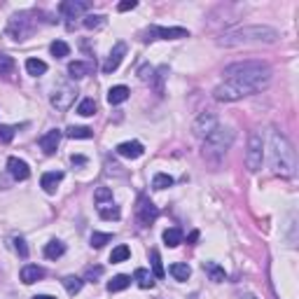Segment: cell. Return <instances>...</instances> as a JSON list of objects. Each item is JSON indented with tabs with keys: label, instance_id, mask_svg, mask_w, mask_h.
Returning a JSON list of instances; mask_svg holds the SVG:
<instances>
[{
	"label": "cell",
	"instance_id": "cell-1",
	"mask_svg": "<svg viewBox=\"0 0 299 299\" xmlns=\"http://www.w3.org/2000/svg\"><path fill=\"white\" fill-rule=\"evenodd\" d=\"M225 75H227V82L220 84L213 91V96L215 101L229 103V101H238L255 91H262L271 80V68L262 61H238L225 68Z\"/></svg>",
	"mask_w": 299,
	"mask_h": 299
},
{
	"label": "cell",
	"instance_id": "cell-13",
	"mask_svg": "<svg viewBox=\"0 0 299 299\" xmlns=\"http://www.w3.org/2000/svg\"><path fill=\"white\" fill-rule=\"evenodd\" d=\"M59 143H61V131H59V129H52V131H47L42 138H40V147H42L44 155H54Z\"/></svg>",
	"mask_w": 299,
	"mask_h": 299
},
{
	"label": "cell",
	"instance_id": "cell-5",
	"mask_svg": "<svg viewBox=\"0 0 299 299\" xmlns=\"http://www.w3.org/2000/svg\"><path fill=\"white\" fill-rule=\"evenodd\" d=\"M262 161H264V143H262V136L257 131L250 133L248 138V152H245V166L250 173H257L262 168Z\"/></svg>",
	"mask_w": 299,
	"mask_h": 299
},
{
	"label": "cell",
	"instance_id": "cell-9",
	"mask_svg": "<svg viewBox=\"0 0 299 299\" xmlns=\"http://www.w3.org/2000/svg\"><path fill=\"white\" fill-rule=\"evenodd\" d=\"M189 31L187 28H164V26H152L147 31V38L145 40H178V38H187Z\"/></svg>",
	"mask_w": 299,
	"mask_h": 299
},
{
	"label": "cell",
	"instance_id": "cell-3",
	"mask_svg": "<svg viewBox=\"0 0 299 299\" xmlns=\"http://www.w3.org/2000/svg\"><path fill=\"white\" fill-rule=\"evenodd\" d=\"M278 33L269 26H243L236 31L222 35L220 44L225 47H234V44H248V42H276Z\"/></svg>",
	"mask_w": 299,
	"mask_h": 299
},
{
	"label": "cell",
	"instance_id": "cell-34",
	"mask_svg": "<svg viewBox=\"0 0 299 299\" xmlns=\"http://www.w3.org/2000/svg\"><path fill=\"white\" fill-rule=\"evenodd\" d=\"M12 70H14V61H12V56H7V54L0 52V78H3V75H10Z\"/></svg>",
	"mask_w": 299,
	"mask_h": 299
},
{
	"label": "cell",
	"instance_id": "cell-26",
	"mask_svg": "<svg viewBox=\"0 0 299 299\" xmlns=\"http://www.w3.org/2000/svg\"><path fill=\"white\" fill-rule=\"evenodd\" d=\"M129 285H131V278L119 273V276H115L110 283H108V290H110V292H119V290H127Z\"/></svg>",
	"mask_w": 299,
	"mask_h": 299
},
{
	"label": "cell",
	"instance_id": "cell-15",
	"mask_svg": "<svg viewBox=\"0 0 299 299\" xmlns=\"http://www.w3.org/2000/svg\"><path fill=\"white\" fill-rule=\"evenodd\" d=\"M61 180H63V173L61 171H52V173H44L42 180H40V185H42V189L47 194H54Z\"/></svg>",
	"mask_w": 299,
	"mask_h": 299
},
{
	"label": "cell",
	"instance_id": "cell-21",
	"mask_svg": "<svg viewBox=\"0 0 299 299\" xmlns=\"http://www.w3.org/2000/svg\"><path fill=\"white\" fill-rule=\"evenodd\" d=\"M98 215L103 217V220H119V215H122V213H119V208H117L115 204H101L98 206Z\"/></svg>",
	"mask_w": 299,
	"mask_h": 299
},
{
	"label": "cell",
	"instance_id": "cell-25",
	"mask_svg": "<svg viewBox=\"0 0 299 299\" xmlns=\"http://www.w3.org/2000/svg\"><path fill=\"white\" fill-rule=\"evenodd\" d=\"M204 271H208L211 281H215V283L225 281V269H222V266H217L215 262H204Z\"/></svg>",
	"mask_w": 299,
	"mask_h": 299
},
{
	"label": "cell",
	"instance_id": "cell-42",
	"mask_svg": "<svg viewBox=\"0 0 299 299\" xmlns=\"http://www.w3.org/2000/svg\"><path fill=\"white\" fill-rule=\"evenodd\" d=\"M70 161L75 164V166H84V164H87V159H84V157H80V155H72Z\"/></svg>",
	"mask_w": 299,
	"mask_h": 299
},
{
	"label": "cell",
	"instance_id": "cell-36",
	"mask_svg": "<svg viewBox=\"0 0 299 299\" xmlns=\"http://www.w3.org/2000/svg\"><path fill=\"white\" fill-rule=\"evenodd\" d=\"M103 19L106 17H101V14H89V17H84V28H89V31H94V28H101L103 26Z\"/></svg>",
	"mask_w": 299,
	"mask_h": 299
},
{
	"label": "cell",
	"instance_id": "cell-45",
	"mask_svg": "<svg viewBox=\"0 0 299 299\" xmlns=\"http://www.w3.org/2000/svg\"><path fill=\"white\" fill-rule=\"evenodd\" d=\"M238 299H257V297H255V294H241Z\"/></svg>",
	"mask_w": 299,
	"mask_h": 299
},
{
	"label": "cell",
	"instance_id": "cell-20",
	"mask_svg": "<svg viewBox=\"0 0 299 299\" xmlns=\"http://www.w3.org/2000/svg\"><path fill=\"white\" fill-rule=\"evenodd\" d=\"M164 243L168 245V248H178V245L183 243V232L178 227H171L164 232Z\"/></svg>",
	"mask_w": 299,
	"mask_h": 299
},
{
	"label": "cell",
	"instance_id": "cell-14",
	"mask_svg": "<svg viewBox=\"0 0 299 299\" xmlns=\"http://www.w3.org/2000/svg\"><path fill=\"white\" fill-rule=\"evenodd\" d=\"M87 10H89V3H75V0H63L61 5H59V12L68 19L80 17V14H84Z\"/></svg>",
	"mask_w": 299,
	"mask_h": 299
},
{
	"label": "cell",
	"instance_id": "cell-29",
	"mask_svg": "<svg viewBox=\"0 0 299 299\" xmlns=\"http://www.w3.org/2000/svg\"><path fill=\"white\" fill-rule=\"evenodd\" d=\"M189 273H192V269H189L187 264H183V262H176V264L171 266V276L176 278V281H187Z\"/></svg>",
	"mask_w": 299,
	"mask_h": 299
},
{
	"label": "cell",
	"instance_id": "cell-6",
	"mask_svg": "<svg viewBox=\"0 0 299 299\" xmlns=\"http://www.w3.org/2000/svg\"><path fill=\"white\" fill-rule=\"evenodd\" d=\"M75 96H78V89L72 87V84H68V82L56 84L54 94H52V106L56 110H68L75 103Z\"/></svg>",
	"mask_w": 299,
	"mask_h": 299
},
{
	"label": "cell",
	"instance_id": "cell-4",
	"mask_svg": "<svg viewBox=\"0 0 299 299\" xmlns=\"http://www.w3.org/2000/svg\"><path fill=\"white\" fill-rule=\"evenodd\" d=\"M234 140V131L232 129H225V127H217L215 131L208 136V138L204 140V152L208 157H222L225 152L229 150V145H232Z\"/></svg>",
	"mask_w": 299,
	"mask_h": 299
},
{
	"label": "cell",
	"instance_id": "cell-23",
	"mask_svg": "<svg viewBox=\"0 0 299 299\" xmlns=\"http://www.w3.org/2000/svg\"><path fill=\"white\" fill-rule=\"evenodd\" d=\"M68 138H82V140H89L94 138V129L89 127H68Z\"/></svg>",
	"mask_w": 299,
	"mask_h": 299
},
{
	"label": "cell",
	"instance_id": "cell-38",
	"mask_svg": "<svg viewBox=\"0 0 299 299\" xmlns=\"http://www.w3.org/2000/svg\"><path fill=\"white\" fill-rule=\"evenodd\" d=\"M103 276V266H89L87 273H84V281L89 283H96V278Z\"/></svg>",
	"mask_w": 299,
	"mask_h": 299
},
{
	"label": "cell",
	"instance_id": "cell-31",
	"mask_svg": "<svg viewBox=\"0 0 299 299\" xmlns=\"http://www.w3.org/2000/svg\"><path fill=\"white\" fill-rule=\"evenodd\" d=\"M49 52L56 56V59H63V56L70 54V47H68L63 40H54V42L49 44Z\"/></svg>",
	"mask_w": 299,
	"mask_h": 299
},
{
	"label": "cell",
	"instance_id": "cell-27",
	"mask_svg": "<svg viewBox=\"0 0 299 299\" xmlns=\"http://www.w3.org/2000/svg\"><path fill=\"white\" fill-rule=\"evenodd\" d=\"M26 70H28V75H44L47 72V63L44 61H40V59H28L26 61Z\"/></svg>",
	"mask_w": 299,
	"mask_h": 299
},
{
	"label": "cell",
	"instance_id": "cell-32",
	"mask_svg": "<svg viewBox=\"0 0 299 299\" xmlns=\"http://www.w3.org/2000/svg\"><path fill=\"white\" fill-rule=\"evenodd\" d=\"M171 185H173V178L166 176V173H157L155 180H152V187L155 189H166V187H171Z\"/></svg>",
	"mask_w": 299,
	"mask_h": 299
},
{
	"label": "cell",
	"instance_id": "cell-28",
	"mask_svg": "<svg viewBox=\"0 0 299 299\" xmlns=\"http://www.w3.org/2000/svg\"><path fill=\"white\" fill-rule=\"evenodd\" d=\"M129 257H131V250H129V245H117V248L110 253V262H112V264L127 262Z\"/></svg>",
	"mask_w": 299,
	"mask_h": 299
},
{
	"label": "cell",
	"instance_id": "cell-41",
	"mask_svg": "<svg viewBox=\"0 0 299 299\" xmlns=\"http://www.w3.org/2000/svg\"><path fill=\"white\" fill-rule=\"evenodd\" d=\"M136 5H138L136 0H124V3H119V5H117V10H119V12H129V10H133Z\"/></svg>",
	"mask_w": 299,
	"mask_h": 299
},
{
	"label": "cell",
	"instance_id": "cell-24",
	"mask_svg": "<svg viewBox=\"0 0 299 299\" xmlns=\"http://www.w3.org/2000/svg\"><path fill=\"white\" fill-rule=\"evenodd\" d=\"M61 283H63V288H66L68 294H78L80 290H82V285H84V281L82 278H78V276H66Z\"/></svg>",
	"mask_w": 299,
	"mask_h": 299
},
{
	"label": "cell",
	"instance_id": "cell-35",
	"mask_svg": "<svg viewBox=\"0 0 299 299\" xmlns=\"http://www.w3.org/2000/svg\"><path fill=\"white\" fill-rule=\"evenodd\" d=\"M110 241H112V234H101V232L91 234V245H94V248H103V245L110 243Z\"/></svg>",
	"mask_w": 299,
	"mask_h": 299
},
{
	"label": "cell",
	"instance_id": "cell-12",
	"mask_svg": "<svg viewBox=\"0 0 299 299\" xmlns=\"http://www.w3.org/2000/svg\"><path fill=\"white\" fill-rule=\"evenodd\" d=\"M143 152H145V147L138 140H127V143L117 145V155L127 157V159H138V157H143Z\"/></svg>",
	"mask_w": 299,
	"mask_h": 299
},
{
	"label": "cell",
	"instance_id": "cell-2",
	"mask_svg": "<svg viewBox=\"0 0 299 299\" xmlns=\"http://www.w3.org/2000/svg\"><path fill=\"white\" fill-rule=\"evenodd\" d=\"M271 166L278 176H294V150L290 145V140L283 136V133L273 131L271 136Z\"/></svg>",
	"mask_w": 299,
	"mask_h": 299
},
{
	"label": "cell",
	"instance_id": "cell-30",
	"mask_svg": "<svg viewBox=\"0 0 299 299\" xmlns=\"http://www.w3.org/2000/svg\"><path fill=\"white\" fill-rule=\"evenodd\" d=\"M96 110H98V106H96V101H94V98H84L82 103L78 106V115H82V117L96 115Z\"/></svg>",
	"mask_w": 299,
	"mask_h": 299
},
{
	"label": "cell",
	"instance_id": "cell-17",
	"mask_svg": "<svg viewBox=\"0 0 299 299\" xmlns=\"http://www.w3.org/2000/svg\"><path fill=\"white\" fill-rule=\"evenodd\" d=\"M40 278H44V269H40L38 264H26L21 269V281L26 283V285H31V283L40 281Z\"/></svg>",
	"mask_w": 299,
	"mask_h": 299
},
{
	"label": "cell",
	"instance_id": "cell-19",
	"mask_svg": "<svg viewBox=\"0 0 299 299\" xmlns=\"http://www.w3.org/2000/svg\"><path fill=\"white\" fill-rule=\"evenodd\" d=\"M133 281L138 283L143 290H150L155 288V276L147 271V269H136V273H133Z\"/></svg>",
	"mask_w": 299,
	"mask_h": 299
},
{
	"label": "cell",
	"instance_id": "cell-8",
	"mask_svg": "<svg viewBox=\"0 0 299 299\" xmlns=\"http://www.w3.org/2000/svg\"><path fill=\"white\" fill-rule=\"evenodd\" d=\"M136 215H138V222L143 227H150L152 222L159 217V208H157L147 196H138V206H136Z\"/></svg>",
	"mask_w": 299,
	"mask_h": 299
},
{
	"label": "cell",
	"instance_id": "cell-11",
	"mask_svg": "<svg viewBox=\"0 0 299 299\" xmlns=\"http://www.w3.org/2000/svg\"><path fill=\"white\" fill-rule=\"evenodd\" d=\"M7 171H10V176L14 178V180H26V178L31 176L28 164L23 159H19V157H10V159H7Z\"/></svg>",
	"mask_w": 299,
	"mask_h": 299
},
{
	"label": "cell",
	"instance_id": "cell-44",
	"mask_svg": "<svg viewBox=\"0 0 299 299\" xmlns=\"http://www.w3.org/2000/svg\"><path fill=\"white\" fill-rule=\"evenodd\" d=\"M33 299H56V297H49V294H38V297H33Z\"/></svg>",
	"mask_w": 299,
	"mask_h": 299
},
{
	"label": "cell",
	"instance_id": "cell-7",
	"mask_svg": "<svg viewBox=\"0 0 299 299\" xmlns=\"http://www.w3.org/2000/svg\"><path fill=\"white\" fill-rule=\"evenodd\" d=\"M220 127V122H217V117L213 115V112H204V115H199V119L194 122V127H192V131H194V136L196 138H201V140H206L208 136H211L215 129Z\"/></svg>",
	"mask_w": 299,
	"mask_h": 299
},
{
	"label": "cell",
	"instance_id": "cell-37",
	"mask_svg": "<svg viewBox=\"0 0 299 299\" xmlns=\"http://www.w3.org/2000/svg\"><path fill=\"white\" fill-rule=\"evenodd\" d=\"M94 199H96V204H106V201H112V189L110 187H98L96 189V194H94Z\"/></svg>",
	"mask_w": 299,
	"mask_h": 299
},
{
	"label": "cell",
	"instance_id": "cell-33",
	"mask_svg": "<svg viewBox=\"0 0 299 299\" xmlns=\"http://www.w3.org/2000/svg\"><path fill=\"white\" fill-rule=\"evenodd\" d=\"M150 260H152V276H157V278H164V266H161V257H159V253L157 250H152L150 253Z\"/></svg>",
	"mask_w": 299,
	"mask_h": 299
},
{
	"label": "cell",
	"instance_id": "cell-18",
	"mask_svg": "<svg viewBox=\"0 0 299 299\" xmlns=\"http://www.w3.org/2000/svg\"><path fill=\"white\" fill-rule=\"evenodd\" d=\"M129 94H131V91H129V89L124 87V84H119V87H112L110 91H108V103H110V106L124 103V101L129 98Z\"/></svg>",
	"mask_w": 299,
	"mask_h": 299
},
{
	"label": "cell",
	"instance_id": "cell-10",
	"mask_svg": "<svg viewBox=\"0 0 299 299\" xmlns=\"http://www.w3.org/2000/svg\"><path fill=\"white\" fill-rule=\"evenodd\" d=\"M124 56H127V42H117L115 47H112L110 56L106 59V63H103V72H106V75L115 72L117 68H119V63H122Z\"/></svg>",
	"mask_w": 299,
	"mask_h": 299
},
{
	"label": "cell",
	"instance_id": "cell-22",
	"mask_svg": "<svg viewBox=\"0 0 299 299\" xmlns=\"http://www.w3.org/2000/svg\"><path fill=\"white\" fill-rule=\"evenodd\" d=\"M66 253V245L61 241H49V243L44 245V257H49V260H56V257H61Z\"/></svg>",
	"mask_w": 299,
	"mask_h": 299
},
{
	"label": "cell",
	"instance_id": "cell-39",
	"mask_svg": "<svg viewBox=\"0 0 299 299\" xmlns=\"http://www.w3.org/2000/svg\"><path fill=\"white\" fill-rule=\"evenodd\" d=\"M12 138H14V129L0 124V143H10Z\"/></svg>",
	"mask_w": 299,
	"mask_h": 299
},
{
	"label": "cell",
	"instance_id": "cell-40",
	"mask_svg": "<svg viewBox=\"0 0 299 299\" xmlns=\"http://www.w3.org/2000/svg\"><path fill=\"white\" fill-rule=\"evenodd\" d=\"M14 248H17V253L23 257V260H26V257H28V248H26V241H23V238H14Z\"/></svg>",
	"mask_w": 299,
	"mask_h": 299
},
{
	"label": "cell",
	"instance_id": "cell-43",
	"mask_svg": "<svg viewBox=\"0 0 299 299\" xmlns=\"http://www.w3.org/2000/svg\"><path fill=\"white\" fill-rule=\"evenodd\" d=\"M196 238H199V232H192L187 236V241H189V245H194V241H196Z\"/></svg>",
	"mask_w": 299,
	"mask_h": 299
},
{
	"label": "cell",
	"instance_id": "cell-16",
	"mask_svg": "<svg viewBox=\"0 0 299 299\" xmlns=\"http://www.w3.org/2000/svg\"><path fill=\"white\" fill-rule=\"evenodd\" d=\"M68 72H70L72 80H82V78H87V75H91V72H94V63L72 61L70 66H68Z\"/></svg>",
	"mask_w": 299,
	"mask_h": 299
}]
</instances>
